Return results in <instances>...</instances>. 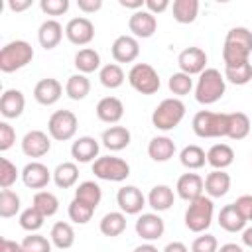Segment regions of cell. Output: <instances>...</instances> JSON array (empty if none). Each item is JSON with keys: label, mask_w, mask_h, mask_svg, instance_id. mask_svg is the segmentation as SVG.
I'll use <instances>...</instances> for the list:
<instances>
[{"label": "cell", "mask_w": 252, "mask_h": 252, "mask_svg": "<svg viewBox=\"0 0 252 252\" xmlns=\"http://www.w3.org/2000/svg\"><path fill=\"white\" fill-rule=\"evenodd\" d=\"M185 116V104L181 98L171 96V98H163L152 112V124L154 128L161 130V132H169L173 128L179 126V122Z\"/></svg>", "instance_id": "cell-3"}, {"label": "cell", "mask_w": 252, "mask_h": 252, "mask_svg": "<svg viewBox=\"0 0 252 252\" xmlns=\"http://www.w3.org/2000/svg\"><path fill=\"white\" fill-rule=\"evenodd\" d=\"M79 120L71 110H55L47 120V134L57 142H67L75 138Z\"/></svg>", "instance_id": "cell-8"}, {"label": "cell", "mask_w": 252, "mask_h": 252, "mask_svg": "<svg viewBox=\"0 0 252 252\" xmlns=\"http://www.w3.org/2000/svg\"><path fill=\"white\" fill-rule=\"evenodd\" d=\"M230 189V175L224 169H213L207 177H205V193L211 199H219L224 197Z\"/></svg>", "instance_id": "cell-25"}, {"label": "cell", "mask_w": 252, "mask_h": 252, "mask_svg": "<svg viewBox=\"0 0 252 252\" xmlns=\"http://www.w3.org/2000/svg\"><path fill=\"white\" fill-rule=\"evenodd\" d=\"M217 252H244V248L240 246V244H234V242H226V244H222Z\"/></svg>", "instance_id": "cell-59"}, {"label": "cell", "mask_w": 252, "mask_h": 252, "mask_svg": "<svg viewBox=\"0 0 252 252\" xmlns=\"http://www.w3.org/2000/svg\"><path fill=\"white\" fill-rule=\"evenodd\" d=\"M93 173L94 177L102 181H124L130 175V165L122 158L116 156H100L93 161Z\"/></svg>", "instance_id": "cell-7"}, {"label": "cell", "mask_w": 252, "mask_h": 252, "mask_svg": "<svg viewBox=\"0 0 252 252\" xmlns=\"http://www.w3.org/2000/svg\"><path fill=\"white\" fill-rule=\"evenodd\" d=\"M20 175L22 173L18 171L16 163H12L8 158H2L0 159V187L2 189H10Z\"/></svg>", "instance_id": "cell-47"}, {"label": "cell", "mask_w": 252, "mask_h": 252, "mask_svg": "<svg viewBox=\"0 0 252 252\" xmlns=\"http://www.w3.org/2000/svg\"><path fill=\"white\" fill-rule=\"evenodd\" d=\"M146 199H148V205L154 211L163 213V211L171 209V205L175 201V195H173V189L169 185H154Z\"/></svg>", "instance_id": "cell-27"}, {"label": "cell", "mask_w": 252, "mask_h": 252, "mask_svg": "<svg viewBox=\"0 0 252 252\" xmlns=\"http://www.w3.org/2000/svg\"><path fill=\"white\" fill-rule=\"evenodd\" d=\"M213 215H215L213 199L207 197V195H201V197H197L195 201H191L187 205V211H185V226L191 232L201 234V232H205L211 226Z\"/></svg>", "instance_id": "cell-5"}, {"label": "cell", "mask_w": 252, "mask_h": 252, "mask_svg": "<svg viewBox=\"0 0 252 252\" xmlns=\"http://www.w3.org/2000/svg\"><path fill=\"white\" fill-rule=\"evenodd\" d=\"M89 93H91V81H89L87 75L75 73V75H71L67 79V83H65V94L71 100H83Z\"/></svg>", "instance_id": "cell-36"}, {"label": "cell", "mask_w": 252, "mask_h": 252, "mask_svg": "<svg viewBox=\"0 0 252 252\" xmlns=\"http://www.w3.org/2000/svg\"><path fill=\"white\" fill-rule=\"evenodd\" d=\"M242 244L248 246V248H252V226H246L242 230Z\"/></svg>", "instance_id": "cell-60"}, {"label": "cell", "mask_w": 252, "mask_h": 252, "mask_svg": "<svg viewBox=\"0 0 252 252\" xmlns=\"http://www.w3.org/2000/svg\"><path fill=\"white\" fill-rule=\"evenodd\" d=\"M67 213H69V219H71L75 224H87V222L93 219L94 209H93L91 205H87V203H83V201H79V199L73 197V201L69 203Z\"/></svg>", "instance_id": "cell-43"}, {"label": "cell", "mask_w": 252, "mask_h": 252, "mask_svg": "<svg viewBox=\"0 0 252 252\" xmlns=\"http://www.w3.org/2000/svg\"><path fill=\"white\" fill-rule=\"evenodd\" d=\"M128 83L140 94H154L161 87L159 75L150 63H134L128 71Z\"/></svg>", "instance_id": "cell-6"}, {"label": "cell", "mask_w": 252, "mask_h": 252, "mask_svg": "<svg viewBox=\"0 0 252 252\" xmlns=\"http://www.w3.org/2000/svg\"><path fill=\"white\" fill-rule=\"evenodd\" d=\"M75 67L79 73L83 75H89V73H94L96 69H100V55L96 49L93 47H83L75 53Z\"/></svg>", "instance_id": "cell-31"}, {"label": "cell", "mask_w": 252, "mask_h": 252, "mask_svg": "<svg viewBox=\"0 0 252 252\" xmlns=\"http://www.w3.org/2000/svg\"><path fill=\"white\" fill-rule=\"evenodd\" d=\"M161 252H189V248L183 244V242H179V240H173V242H169Z\"/></svg>", "instance_id": "cell-58"}, {"label": "cell", "mask_w": 252, "mask_h": 252, "mask_svg": "<svg viewBox=\"0 0 252 252\" xmlns=\"http://www.w3.org/2000/svg\"><path fill=\"white\" fill-rule=\"evenodd\" d=\"M134 228H136V234H138L142 240L154 242V240H158V238L163 236V232H165V222H163V219H161L158 213H142V215L138 217Z\"/></svg>", "instance_id": "cell-10"}, {"label": "cell", "mask_w": 252, "mask_h": 252, "mask_svg": "<svg viewBox=\"0 0 252 252\" xmlns=\"http://www.w3.org/2000/svg\"><path fill=\"white\" fill-rule=\"evenodd\" d=\"M75 199H79V201L91 205L93 209H96L100 205V199H102V189L94 181H83L75 189Z\"/></svg>", "instance_id": "cell-38"}, {"label": "cell", "mask_w": 252, "mask_h": 252, "mask_svg": "<svg viewBox=\"0 0 252 252\" xmlns=\"http://www.w3.org/2000/svg\"><path fill=\"white\" fill-rule=\"evenodd\" d=\"M61 94H63V85L53 77H45L37 81L33 87V98L43 106L55 104L61 98Z\"/></svg>", "instance_id": "cell-17"}, {"label": "cell", "mask_w": 252, "mask_h": 252, "mask_svg": "<svg viewBox=\"0 0 252 252\" xmlns=\"http://www.w3.org/2000/svg\"><path fill=\"white\" fill-rule=\"evenodd\" d=\"M65 37L73 45H79V47L89 45L94 39V24L85 16L71 18L65 26Z\"/></svg>", "instance_id": "cell-9"}, {"label": "cell", "mask_w": 252, "mask_h": 252, "mask_svg": "<svg viewBox=\"0 0 252 252\" xmlns=\"http://www.w3.org/2000/svg\"><path fill=\"white\" fill-rule=\"evenodd\" d=\"M130 140H132L130 130H128L126 126H116V124L110 126V128H106V130L102 132V136H100L102 146H104L106 150H110V152H120V150L128 148Z\"/></svg>", "instance_id": "cell-24"}, {"label": "cell", "mask_w": 252, "mask_h": 252, "mask_svg": "<svg viewBox=\"0 0 252 252\" xmlns=\"http://www.w3.org/2000/svg\"><path fill=\"white\" fill-rule=\"evenodd\" d=\"M63 33H65L63 26L55 18H49V20L41 22V26L37 30V41L43 49H55L61 43Z\"/></svg>", "instance_id": "cell-21"}, {"label": "cell", "mask_w": 252, "mask_h": 252, "mask_svg": "<svg viewBox=\"0 0 252 252\" xmlns=\"http://www.w3.org/2000/svg\"><path fill=\"white\" fill-rule=\"evenodd\" d=\"M219 250V242L213 234L201 232V236H197L191 244V252H217Z\"/></svg>", "instance_id": "cell-49"}, {"label": "cell", "mask_w": 252, "mask_h": 252, "mask_svg": "<svg viewBox=\"0 0 252 252\" xmlns=\"http://www.w3.org/2000/svg\"><path fill=\"white\" fill-rule=\"evenodd\" d=\"M98 142L93 136H79L71 146V156L79 163H89L98 158Z\"/></svg>", "instance_id": "cell-22"}, {"label": "cell", "mask_w": 252, "mask_h": 252, "mask_svg": "<svg viewBox=\"0 0 252 252\" xmlns=\"http://www.w3.org/2000/svg\"><path fill=\"white\" fill-rule=\"evenodd\" d=\"M110 53H112V57L118 65L120 63H132L140 55V43L134 35H118L112 41Z\"/></svg>", "instance_id": "cell-15"}, {"label": "cell", "mask_w": 252, "mask_h": 252, "mask_svg": "<svg viewBox=\"0 0 252 252\" xmlns=\"http://www.w3.org/2000/svg\"><path fill=\"white\" fill-rule=\"evenodd\" d=\"M39 8L47 16H63L69 10V0H41Z\"/></svg>", "instance_id": "cell-50"}, {"label": "cell", "mask_w": 252, "mask_h": 252, "mask_svg": "<svg viewBox=\"0 0 252 252\" xmlns=\"http://www.w3.org/2000/svg\"><path fill=\"white\" fill-rule=\"evenodd\" d=\"M234 161V150L228 144H215L207 152V163L213 169H226Z\"/></svg>", "instance_id": "cell-28"}, {"label": "cell", "mask_w": 252, "mask_h": 252, "mask_svg": "<svg viewBox=\"0 0 252 252\" xmlns=\"http://www.w3.org/2000/svg\"><path fill=\"white\" fill-rule=\"evenodd\" d=\"M98 230L104 236H108V238L120 236L126 230V215L122 211H110V213H106L100 219V222H98Z\"/></svg>", "instance_id": "cell-29"}, {"label": "cell", "mask_w": 252, "mask_h": 252, "mask_svg": "<svg viewBox=\"0 0 252 252\" xmlns=\"http://www.w3.org/2000/svg\"><path fill=\"white\" fill-rule=\"evenodd\" d=\"M175 191H177V195L183 201L191 203V201H195L197 197L203 195V191H205V179L199 173H183L177 179Z\"/></svg>", "instance_id": "cell-19"}, {"label": "cell", "mask_w": 252, "mask_h": 252, "mask_svg": "<svg viewBox=\"0 0 252 252\" xmlns=\"http://www.w3.org/2000/svg\"><path fill=\"white\" fill-rule=\"evenodd\" d=\"M128 30L132 32V35L136 37V39H148V37H152L154 33H156V30H158V20H156V16L154 14H150L146 8L144 10H138V12H134L132 16H130V20H128Z\"/></svg>", "instance_id": "cell-14"}, {"label": "cell", "mask_w": 252, "mask_h": 252, "mask_svg": "<svg viewBox=\"0 0 252 252\" xmlns=\"http://www.w3.org/2000/svg\"><path fill=\"white\" fill-rule=\"evenodd\" d=\"M226 93V81L224 75L219 69L207 67L195 85V100L199 104H215L217 100L222 98V94Z\"/></svg>", "instance_id": "cell-1"}, {"label": "cell", "mask_w": 252, "mask_h": 252, "mask_svg": "<svg viewBox=\"0 0 252 252\" xmlns=\"http://www.w3.org/2000/svg\"><path fill=\"white\" fill-rule=\"evenodd\" d=\"M33 59V47L26 39H14L0 49V71L14 73Z\"/></svg>", "instance_id": "cell-4"}, {"label": "cell", "mask_w": 252, "mask_h": 252, "mask_svg": "<svg viewBox=\"0 0 252 252\" xmlns=\"http://www.w3.org/2000/svg\"><path fill=\"white\" fill-rule=\"evenodd\" d=\"M246 219L244 215L240 213V209L236 207V203H228L220 209L219 213V224L222 230L226 232H242L246 228Z\"/></svg>", "instance_id": "cell-23"}, {"label": "cell", "mask_w": 252, "mask_h": 252, "mask_svg": "<svg viewBox=\"0 0 252 252\" xmlns=\"http://www.w3.org/2000/svg\"><path fill=\"white\" fill-rule=\"evenodd\" d=\"M250 118L244 112H228V132L226 138L230 140H244L250 134Z\"/></svg>", "instance_id": "cell-34"}, {"label": "cell", "mask_w": 252, "mask_h": 252, "mask_svg": "<svg viewBox=\"0 0 252 252\" xmlns=\"http://www.w3.org/2000/svg\"><path fill=\"white\" fill-rule=\"evenodd\" d=\"M175 154V142L169 136H156L148 144V156L154 161H169Z\"/></svg>", "instance_id": "cell-26"}, {"label": "cell", "mask_w": 252, "mask_h": 252, "mask_svg": "<svg viewBox=\"0 0 252 252\" xmlns=\"http://www.w3.org/2000/svg\"><path fill=\"white\" fill-rule=\"evenodd\" d=\"M53 179V171L41 161H30L22 169V181L30 189H43Z\"/></svg>", "instance_id": "cell-16"}, {"label": "cell", "mask_w": 252, "mask_h": 252, "mask_svg": "<svg viewBox=\"0 0 252 252\" xmlns=\"http://www.w3.org/2000/svg\"><path fill=\"white\" fill-rule=\"evenodd\" d=\"M222 61H224V67H238V65L250 61V51L240 47V45L224 41V45H222Z\"/></svg>", "instance_id": "cell-40"}, {"label": "cell", "mask_w": 252, "mask_h": 252, "mask_svg": "<svg viewBox=\"0 0 252 252\" xmlns=\"http://www.w3.org/2000/svg\"><path fill=\"white\" fill-rule=\"evenodd\" d=\"M132 252H159L152 242H146V244H140V246H136Z\"/></svg>", "instance_id": "cell-61"}, {"label": "cell", "mask_w": 252, "mask_h": 252, "mask_svg": "<svg viewBox=\"0 0 252 252\" xmlns=\"http://www.w3.org/2000/svg\"><path fill=\"white\" fill-rule=\"evenodd\" d=\"M169 8V0H146V10L154 16L165 12Z\"/></svg>", "instance_id": "cell-54"}, {"label": "cell", "mask_w": 252, "mask_h": 252, "mask_svg": "<svg viewBox=\"0 0 252 252\" xmlns=\"http://www.w3.org/2000/svg\"><path fill=\"white\" fill-rule=\"evenodd\" d=\"M224 41L234 43V45H240V47H244V49H248V51L252 53V32H250L248 28H244V26L230 28V30L226 32Z\"/></svg>", "instance_id": "cell-46"}, {"label": "cell", "mask_w": 252, "mask_h": 252, "mask_svg": "<svg viewBox=\"0 0 252 252\" xmlns=\"http://www.w3.org/2000/svg\"><path fill=\"white\" fill-rule=\"evenodd\" d=\"M0 252H24L22 242L10 240V238H2L0 240Z\"/></svg>", "instance_id": "cell-55"}, {"label": "cell", "mask_w": 252, "mask_h": 252, "mask_svg": "<svg viewBox=\"0 0 252 252\" xmlns=\"http://www.w3.org/2000/svg\"><path fill=\"white\" fill-rule=\"evenodd\" d=\"M124 79H126L124 69L118 63H106L98 71V81L106 89H118V87H122Z\"/></svg>", "instance_id": "cell-37"}, {"label": "cell", "mask_w": 252, "mask_h": 252, "mask_svg": "<svg viewBox=\"0 0 252 252\" xmlns=\"http://www.w3.org/2000/svg\"><path fill=\"white\" fill-rule=\"evenodd\" d=\"M250 159H252V154H250Z\"/></svg>", "instance_id": "cell-62"}, {"label": "cell", "mask_w": 252, "mask_h": 252, "mask_svg": "<svg viewBox=\"0 0 252 252\" xmlns=\"http://www.w3.org/2000/svg\"><path fill=\"white\" fill-rule=\"evenodd\" d=\"M236 207L240 209V213L244 215V219L248 222H252V195H240L236 201Z\"/></svg>", "instance_id": "cell-52"}, {"label": "cell", "mask_w": 252, "mask_h": 252, "mask_svg": "<svg viewBox=\"0 0 252 252\" xmlns=\"http://www.w3.org/2000/svg\"><path fill=\"white\" fill-rule=\"evenodd\" d=\"M16 142V130L8 122H0V152H6Z\"/></svg>", "instance_id": "cell-51"}, {"label": "cell", "mask_w": 252, "mask_h": 252, "mask_svg": "<svg viewBox=\"0 0 252 252\" xmlns=\"http://www.w3.org/2000/svg\"><path fill=\"white\" fill-rule=\"evenodd\" d=\"M45 217L35 209V207H28L20 213V226L28 232H37L43 226Z\"/></svg>", "instance_id": "cell-45"}, {"label": "cell", "mask_w": 252, "mask_h": 252, "mask_svg": "<svg viewBox=\"0 0 252 252\" xmlns=\"http://www.w3.org/2000/svg\"><path fill=\"white\" fill-rule=\"evenodd\" d=\"M26 108V96L18 89H6L0 96V114L8 120L20 118Z\"/></svg>", "instance_id": "cell-18"}, {"label": "cell", "mask_w": 252, "mask_h": 252, "mask_svg": "<svg viewBox=\"0 0 252 252\" xmlns=\"http://www.w3.org/2000/svg\"><path fill=\"white\" fill-rule=\"evenodd\" d=\"M193 132L199 138H226L228 132V112L199 110L193 116Z\"/></svg>", "instance_id": "cell-2"}, {"label": "cell", "mask_w": 252, "mask_h": 252, "mask_svg": "<svg viewBox=\"0 0 252 252\" xmlns=\"http://www.w3.org/2000/svg\"><path fill=\"white\" fill-rule=\"evenodd\" d=\"M167 87H169V91L179 98V96H185V94H189V93L193 91V79H191V75H185V73L177 71V73H173V75L169 77Z\"/></svg>", "instance_id": "cell-44"}, {"label": "cell", "mask_w": 252, "mask_h": 252, "mask_svg": "<svg viewBox=\"0 0 252 252\" xmlns=\"http://www.w3.org/2000/svg\"><path fill=\"white\" fill-rule=\"evenodd\" d=\"M49 238H51V244L57 246L59 250H67L75 244V230L69 222L65 220H59L51 226V232H49Z\"/></svg>", "instance_id": "cell-32"}, {"label": "cell", "mask_w": 252, "mask_h": 252, "mask_svg": "<svg viewBox=\"0 0 252 252\" xmlns=\"http://www.w3.org/2000/svg\"><path fill=\"white\" fill-rule=\"evenodd\" d=\"M96 118L106 124H118L124 116V104L118 96H104L96 102Z\"/></svg>", "instance_id": "cell-20"}, {"label": "cell", "mask_w": 252, "mask_h": 252, "mask_svg": "<svg viewBox=\"0 0 252 252\" xmlns=\"http://www.w3.org/2000/svg\"><path fill=\"white\" fill-rule=\"evenodd\" d=\"M118 4H120L122 8L134 10V12H138V10H144V8H146V0H118Z\"/></svg>", "instance_id": "cell-56"}, {"label": "cell", "mask_w": 252, "mask_h": 252, "mask_svg": "<svg viewBox=\"0 0 252 252\" xmlns=\"http://www.w3.org/2000/svg\"><path fill=\"white\" fill-rule=\"evenodd\" d=\"M179 161H181V165L187 167L189 171L201 169V167L207 163V154H205V150H203L201 146L189 144V146H185V148L179 152Z\"/></svg>", "instance_id": "cell-35"}, {"label": "cell", "mask_w": 252, "mask_h": 252, "mask_svg": "<svg viewBox=\"0 0 252 252\" xmlns=\"http://www.w3.org/2000/svg\"><path fill=\"white\" fill-rule=\"evenodd\" d=\"M51 150V136L43 130H30L22 138V152L28 158H43Z\"/></svg>", "instance_id": "cell-13"}, {"label": "cell", "mask_w": 252, "mask_h": 252, "mask_svg": "<svg viewBox=\"0 0 252 252\" xmlns=\"http://www.w3.org/2000/svg\"><path fill=\"white\" fill-rule=\"evenodd\" d=\"M77 8L83 14H94L102 8V0H77Z\"/></svg>", "instance_id": "cell-53"}, {"label": "cell", "mask_w": 252, "mask_h": 252, "mask_svg": "<svg viewBox=\"0 0 252 252\" xmlns=\"http://www.w3.org/2000/svg\"><path fill=\"white\" fill-rule=\"evenodd\" d=\"M22 246H24V252H51V240H47L37 232H30L22 240Z\"/></svg>", "instance_id": "cell-48"}, {"label": "cell", "mask_w": 252, "mask_h": 252, "mask_svg": "<svg viewBox=\"0 0 252 252\" xmlns=\"http://www.w3.org/2000/svg\"><path fill=\"white\" fill-rule=\"evenodd\" d=\"M177 65L179 71L185 75H201L207 69V53L197 45L185 47L177 57Z\"/></svg>", "instance_id": "cell-11"}, {"label": "cell", "mask_w": 252, "mask_h": 252, "mask_svg": "<svg viewBox=\"0 0 252 252\" xmlns=\"http://www.w3.org/2000/svg\"><path fill=\"white\" fill-rule=\"evenodd\" d=\"M18 211H20V195L12 189H2L0 191V217L10 219V217H16Z\"/></svg>", "instance_id": "cell-42"}, {"label": "cell", "mask_w": 252, "mask_h": 252, "mask_svg": "<svg viewBox=\"0 0 252 252\" xmlns=\"http://www.w3.org/2000/svg\"><path fill=\"white\" fill-rule=\"evenodd\" d=\"M171 12L177 24H193L199 14V0H173Z\"/></svg>", "instance_id": "cell-30"}, {"label": "cell", "mask_w": 252, "mask_h": 252, "mask_svg": "<svg viewBox=\"0 0 252 252\" xmlns=\"http://www.w3.org/2000/svg\"><path fill=\"white\" fill-rule=\"evenodd\" d=\"M222 75H224V81L242 87V85L252 81V63L248 61V63H242L238 67H224Z\"/></svg>", "instance_id": "cell-41"}, {"label": "cell", "mask_w": 252, "mask_h": 252, "mask_svg": "<svg viewBox=\"0 0 252 252\" xmlns=\"http://www.w3.org/2000/svg\"><path fill=\"white\" fill-rule=\"evenodd\" d=\"M32 6V0H8V8L12 12H24Z\"/></svg>", "instance_id": "cell-57"}, {"label": "cell", "mask_w": 252, "mask_h": 252, "mask_svg": "<svg viewBox=\"0 0 252 252\" xmlns=\"http://www.w3.org/2000/svg\"><path fill=\"white\" fill-rule=\"evenodd\" d=\"M79 179V167L75 161H63L53 169V181L59 189H69Z\"/></svg>", "instance_id": "cell-33"}, {"label": "cell", "mask_w": 252, "mask_h": 252, "mask_svg": "<svg viewBox=\"0 0 252 252\" xmlns=\"http://www.w3.org/2000/svg\"><path fill=\"white\" fill-rule=\"evenodd\" d=\"M32 207H35L47 219V217H53L59 211V199L51 191H37L32 199Z\"/></svg>", "instance_id": "cell-39"}, {"label": "cell", "mask_w": 252, "mask_h": 252, "mask_svg": "<svg viewBox=\"0 0 252 252\" xmlns=\"http://www.w3.org/2000/svg\"><path fill=\"white\" fill-rule=\"evenodd\" d=\"M146 197L136 185H124L116 193V203L124 215H138L146 207Z\"/></svg>", "instance_id": "cell-12"}]
</instances>
